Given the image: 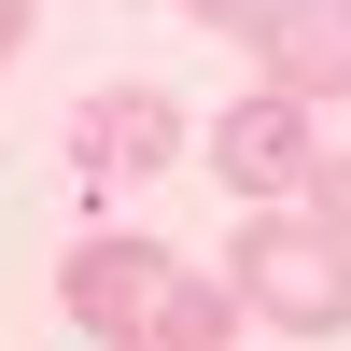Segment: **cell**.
I'll list each match as a JSON object with an SVG mask.
<instances>
[{"label":"cell","mask_w":351,"mask_h":351,"mask_svg":"<svg viewBox=\"0 0 351 351\" xmlns=\"http://www.w3.org/2000/svg\"><path fill=\"white\" fill-rule=\"evenodd\" d=\"M56 295H71V324L99 351H239V295L197 281L183 253H155V239H84L71 267H56Z\"/></svg>","instance_id":"cell-1"},{"label":"cell","mask_w":351,"mask_h":351,"mask_svg":"<svg viewBox=\"0 0 351 351\" xmlns=\"http://www.w3.org/2000/svg\"><path fill=\"white\" fill-rule=\"evenodd\" d=\"M225 253H239L225 295H239L253 324H281V337H337V324H351V253H337L309 211H253Z\"/></svg>","instance_id":"cell-2"},{"label":"cell","mask_w":351,"mask_h":351,"mask_svg":"<svg viewBox=\"0 0 351 351\" xmlns=\"http://www.w3.org/2000/svg\"><path fill=\"white\" fill-rule=\"evenodd\" d=\"M309 155H324V112H295V99H267V84H253L239 112H211V169H225L239 197H267V211H281V197L309 183Z\"/></svg>","instance_id":"cell-3"},{"label":"cell","mask_w":351,"mask_h":351,"mask_svg":"<svg viewBox=\"0 0 351 351\" xmlns=\"http://www.w3.org/2000/svg\"><path fill=\"white\" fill-rule=\"evenodd\" d=\"M253 56H267V99H295V112L351 99V14L337 0H267L253 14Z\"/></svg>","instance_id":"cell-4"},{"label":"cell","mask_w":351,"mask_h":351,"mask_svg":"<svg viewBox=\"0 0 351 351\" xmlns=\"http://www.w3.org/2000/svg\"><path fill=\"white\" fill-rule=\"evenodd\" d=\"M71 141H84V169H169L183 155V99H155V84H99V99L71 112Z\"/></svg>","instance_id":"cell-5"},{"label":"cell","mask_w":351,"mask_h":351,"mask_svg":"<svg viewBox=\"0 0 351 351\" xmlns=\"http://www.w3.org/2000/svg\"><path fill=\"white\" fill-rule=\"evenodd\" d=\"M295 197H309V225L351 253V141H337V155H309V183H295Z\"/></svg>","instance_id":"cell-6"},{"label":"cell","mask_w":351,"mask_h":351,"mask_svg":"<svg viewBox=\"0 0 351 351\" xmlns=\"http://www.w3.org/2000/svg\"><path fill=\"white\" fill-rule=\"evenodd\" d=\"M183 14H211V28H239V43H253V14H267V0H183Z\"/></svg>","instance_id":"cell-7"},{"label":"cell","mask_w":351,"mask_h":351,"mask_svg":"<svg viewBox=\"0 0 351 351\" xmlns=\"http://www.w3.org/2000/svg\"><path fill=\"white\" fill-rule=\"evenodd\" d=\"M14 43H28V0H0V71H14Z\"/></svg>","instance_id":"cell-8"},{"label":"cell","mask_w":351,"mask_h":351,"mask_svg":"<svg viewBox=\"0 0 351 351\" xmlns=\"http://www.w3.org/2000/svg\"><path fill=\"white\" fill-rule=\"evenodd\" d=\"M337 14H351V0H337Z\"/></svg>","instance_id":"cell-9"}]
</instances>
